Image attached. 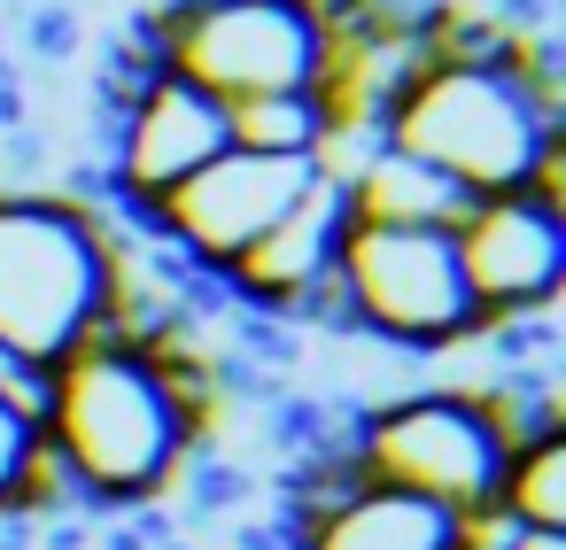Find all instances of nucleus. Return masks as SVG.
I'll return each instance as SVG.
<instances>
[{
    "label": "nucleus",
    "mask_w": 566,
    "mask_h": 550,
    "mask_svg": "<svg viewBox=\"0 0 566 550\" xmlns=\"http://www.w3.org/2000/svg\"><path fill=\"white\" fill-rule=\"evenodd\" d=\"M342 194H349V225H458L465 218V202L473 194H458L442 171H427V163H411L403 148H373L349 179H342Z\"/></svg>",
    "instance_id": "obj_12"
},
{
    "label": "nucleus",
    "mask_w": 566,
    "mask_h": 550,
    "mask_svg": "<svg viewBox=\"0 0 566 550\" xmlns=\"http://www.w3.org/2000/svg\"><path fill=\"white\" fill-rule=\"evenodd\" d=\"M450 241H458V272H465L481 318L551 310L566 287V202H551L535 187L465 202Z\"/></svg>",
    "instance_id": "obj_8"
},
{
    "label": "nucleus",
    "mask_w": 566,
    "mask_h": 550,
    "mask_svg": "<svg viewBox=\"0 0 566 550\" xmlns=\"http://www.w3.org/2000/svg\"><path fill=\"white\" fill-rule=\"evenodd\" d=\"M504 550H566V535H535V527H512Z\"/></svg>",
    "instance_id": "obj_18"
},
{
    "label": "nucleus",
    "mask_w": 566,
    "mask_h": 550,
    "mask_svg": "<svg viewBox=\"0 0 566 550\" xmlns=\"http://www.w3.org/2000/svg\"><path fill=\"white\" fill-rule=\"evenodd\" d=\"M24 40H32L40 63H63V55H78V17L71 9H32L24 17Z\"/></svg>",
    "instance_id": "obj_16"
},
{
    "label": "nucleus",
    "mask_w": 566,
    "mask_h": 550,
    "mask_svg": "<svg viewBox=\"0 0 566 550\" xmlns=\"http://www.w3.org/2000/svg\"><path fill=\"white\" fill-rule=\"evenodd\" d=\"M504 535H512L504 519H473V527L458 535V550H504Z\"/></svg>",
    "instance_id": "obj_17"
},
{
    "label": "nucleus",
    "mask_w": 566,
    "mask_h": 550,
    "mask_svg": "<svg viewBox=\"0 0 566 550\" xmlns=\"http://www.w3.org/2000/svg\"><path fill=\"white\" fill-rule=\"evenodd\" d=\"M32 473H40V426L0 395V519H24V488H32Z\"/></svg>",
    "instance_id": "obj_15"
},
{
    "label": "nucleus",
    "mask_w": 566,
    "mask_h": 550,
    "mask_svg": "<svg viewBox=\"0 0 566 550\" xmlns=\"http://www.w3.org/2000/svg\"><path fill=\"white\" fill-rule=\"evenodd\" d=\"M342 241H349V194L342 179L311 171V187L280 210V225L264 241H249L226 272H218V295L226 310H256V318H295L342 264Z\"/></svg>",
    "instance_id": "obj_10"
},
{
    "label": "nucleus",
    "mask_w": 566,
    "mask_h": 550,
    "mask_svg": "<svg viewBox=\"0 0 566 550\" xmlns=\"http://www.w3.org/2000/svg\"><path fill=\"white\" fill-rule=\"evenodd\" d=\"M202 426L210 419L179 395V380L148 349L86 341L48 372L40 442L63 465V480L86 496V511H133L179 488Z\"/></svg>",
    "instance_id": "obj_2"
},
{
    "label": "nucleus",
    "mask_w": 566,
    "mask_h": 550,
    "mask_svg": "<svg viewBox=\"0 0 566 550\" xmlns=\"http://www.w3.org/2000/svg\"><path fill=\"white\" fill-rule=\"evenodd\" d=\"M489 519L535 527V535H566V434H543V442H527V449L504 457Z\"/></svg>",
    "instance_id": "obj_14"
},
{
    "label": "nucleus",
    "mask_w": 566,
    "mask_h": 550,
    "mask_svg": "<svg viewBox=\"0 0 566 550\" xmlns=\"http://www.w3.org/2000/svg\"><path fill=\"white\" fill-rule=\"evenodd\" d=\"M102 202H117V210H140V202H156V194H171L179 179H195L210 156H226L233 140H226V102H210L202 86H187V78H156L148 94H133L109 125H102Z\"/></svg>",
    "instance_id": "obj_9"
},
{
    "label": "nucleus",
    "mask_w": 566,
    "mask_h": 550,
    "mask_svg": "<svg viewBox=\"0 0 566 550\" xmlns=\"http://www.w3.org/2000/svg\"><path fill=\"white\" fill-rule=\"evenodd\" d=\"M311 187V163H280V156H249V148H226L210 156L195 179H179L171 194L140 202L133 225L148 241H164L187 272H226L249 241H264L280 225V210Z\"/></svg>",
    "instance_id": "obj_7"
},
{
    "label": "nucleus",
    "mask_w": 566,
    "mask_h": 550,
    "mask_svg": "<svg viewBox=\"0 0 566 550\" xmlns=\"http://www.w3.org/2000/svg\"><path fill=\"white\" fill-rule=\"evenodd\" d=\"M109 225L71 194H0V357L55 372L102 334L109 310Z\"/></svg>",
    "instance_id": "obj_3"
},
{
    "label": "nucleus",
    "mask_w": 566,
    "mask_h": 550,
    "mask_svg": "<svg viewBox=\"0 0 566 550\" xmlns=\"http://www.w3.org/2000/svg\"><path fill=\"white\" fill-rule=\"evenodd\" d=\"M388 148L442 171L458 194H551L566 202V71L558 40L527 32L512 63H427L388 109Z\"/></svg>",
    "instance_id": "obj_1"
},
{
    "label": "nucleus",
    "mask_w": 566,
    "mask_h": 550,
    "mask_svg": "<svg viewBox=\"0 0 566 550\" xmlns=\"http://www.w3.org/2000/svg\"><path fill=\"white\" fill-rule=\"evenodd\" d=\"M349 334L427 364L450 357L465 334H481L473 287L458 272V241L442 225H349L334 264Z\"/></svg>",
    "instance_id": "obj_4"
},
{
    "label": "nucleus",
    "mask_w": 566,
    "mask_h": 550,
    "mask_svg": "<svg viewBox=\"0 0 566 550\" xmlns=\"http://www.w3.org/2000/svg\"><path fill=\"white\" fill-rule=\"evenodd\" d=\"M349 449L365 465L373 488L419 496L450 519H489L496 511V480H504V442L489 426V411L442 380H419L373 411H357Z\"/></svg>",
    "instance_id": "obj_5"
},
{
    "label": "nucleus",
    "mask_w": 566,
    "mask_h": 550,
    "mask_svg": "<svg viewBox=\"0 0 566 550\" xmlns=\"http://www.w3.org/2000/svg\"><path fill=\"white\" fill-rule=\"evenodd\" d=\"M226 140L249 156H280V163H318V148L334 140V109L318 102V86L303 94H256L226 109Z\"/></svg>",
    "instance_id": "obj_13"
},
{
    "label": "nucleus",
    "mask_w": 566,
    "mask_h": 550,
    "mask_svg": "<svg viewBox=\"0 0 566 550\" xmlns=\"http://www.w3.org/2000/svg\"><path fill=\"white\" fill-rule=\"evenodd\" d=\"M0 364H9V357H0Z\"/></svg>",
    "instance_id": "obj_19"
},
{
    "label": "nucleus",
    "mask_w": 566,
    "mask_h": 550,
    "mask_svg": "<svg viewBox=\"0 0 566 550\" xmlns=\"http://www.w3.org/2000/svg\"><path fill=\"white\" fill-rule=\"evenodd\" d=\"M148 24L164 71L226 109L256 94H303L326 71L318 0H156Z\"/></svg>",
    "instance_id": "obj_6"
},
{
    "label": "nucleus",
    "mask_w": 566,
    "mask_h": 550,
    "mask_svg": "<svg viewBox=\"0 0 566 550\" xmlns=\"http://www.w3.org/2000/svg\"><path fill=\"white\" fill-rule=\"evenodd\" d=\"M458 535H465V519L365 480L342 511H326L318 527H303L295 550H458Z\"/></svg>",
    "instance_id": "obj_11"
}]
</instances>
